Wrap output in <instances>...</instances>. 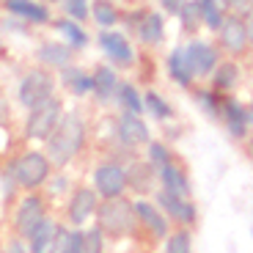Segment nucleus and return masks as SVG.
Instances as JSON below:
<instances>
[{
    "mask_svg": "<svg viewBox=\"0 0 253 253\" xmlns=\"http://www.w3.org/2000/svg\"><path fill=\"white\" fill-rule=\"evenodd\" d=\"M88 116L83 108H66L61 116V121L55 124V129L50 132V138L44 140V154L50 157V163L55 168H66L83 154L85 143H88Z\"/></svg>",
    "mask_w": 253,
    "mask_h": 253,
    "instance_id": "f257e3e1",
    "label": "nucleus"
},
{
    "mask_svg": "<svg viewBox=\"0 0 253 253\" xmlns=\"http://www.w3.org/2000/svg\"><path fill=\"white\" fill-rule=\"evenodd\" d=\"M52 171H55V165L50 163L44 149H22V152L14 154L6 163V168H3V173L11 179L19 193L44 190V184L50 182Z\"/></svg>",
    "mask_w": 253,
    "mask_h": 253,
    "instance_id": "f03ea898",
    "label": "nucleus"
},
{
    "mask_svg": "<svg viewBox=\"0 0 253 253\" xmlns=\"http://www.w3.org/2000/svg\"><path fill=\"white\" fill-rule=\"evenodd\" d=\"M94 223L102 228L105 237H113V240H124V237H132L138 231V215H135V201L119 196V198H102L99 207H96Z\"/></svg>",
    "mask_w": 253,
    "mask_h": 253,
    "instance_id": "7ed1b4c3",
    "label": "nucleus"
},
{
    "mask_svg": "<svg viewBox=\"0 0 253 253\" xmlns=\"http://www.w3.org/2000/svg\"><path fill=\"white\" fill-rule=\"evenodd\" d=\"M55 94H61V88H58V75L44 69V66H36V63H33L31 69L22 72L17 85H14V102L22 110L36 108L42 102L52 99Z\"/></svg>",
    "mask_w": 253,
    "mask_h": 253,
    "instance_id": "20e7f679",
    "label": "nucleus"
},
{
    "mask_svg": "<svg viewBox=\"0 0 253 253\" xmlns=\"http://www.w3.org/2000/svg\"><path fill=\"white\" fill-rule=\"evenodd\" d=\"M63 110H66V102L61 94H55L52 99L42 102L36 108L25 110V124H22V140L28 143H44L50 138V132L55 129V124L61 121Z\"/></svg>",
    "mask_w": 253,
    "mask_h": 253,
    "instance_id": "39448f33",
    "label": "nucleus"
},
{
    "mask_svg": "<svg viewBox=\"0 0 253 253\" xmlns=\"http://www.w3.org/2000/svg\"><path fill=\"white\" fill-rule=\"evenodd\" d=\"M94 44L99 47V52L108 58L110 66H116L119 72L132 69L138 63V47L121 28H110V31H96Z\"/></svg>",
    "mask_w": 253,
    "mask_h": 253,
    "instance_id": "423d86ee",
    "label": "nucleus"
},
{
    "mask_svg": "<svg viewBox=\"0 0 253 253\" xmlns=\"http://www.w3.org/2000/svg\"><path fill=\"white\" fill-rule=\"evenodd\" d=\"M47 215H50V198H47L42 190H36V193H22V196L14 201V209H11L14 234L25 240Z\"/></svg>",
    "mask_w": 253,
    "mask_h": 253,
    "instance_id": "0eeeda50",
    "label": "nucleus"
},
{
    "mask_svg": "<svg viewBox=\"0 0 253 253\" xmlns=\"http://www.w3.org/2000/svg\"><path fill=\"white\" fill-rule=\"evenodd\" d=\"M184 55H187L190 72H193L196 83H201V80H209V75L217 69V63H220L223 52L217 50L215 42H207V39L193 36L187 44H184Z\"/></svg>",
    "mask_w": 253,
    "mask_h": 253,
    "instance_id": "6e6552de",
    "label": "nucleus"
},
{
    "mask_svg": "<svg viewBox=\"0 0 253 253\" xmlns=\"http://www.w3.org/2000/svg\"><path fill=\"white\" fill-rule=\"evenodd\" d=\"M102 198L96 196V190L88 187V184H77L75 190L66 198V226L72 228H85L88 220H94L96 207H99Z\"/></svg>",
    "mask_w": 253,
    "mask_h": 253,
    "instance_id": "1a4fd4ad",
    "label": "nucleus"
},
{
    "mask_svg": "<svg viewBox=\"0 0 253 253\" xmlns=\"http://www.w3.org/2000/svg\"><path fill=\"white\" fill-rule=\"evenodd\" d=\"M0 11L14 19H22L31 28H50L55 8L47 6L44 0H0Z\"/></svg>",
    "mask_w": 253,
    "mask_h": 253,
    "instance_id": "9d476101",
    "label": "nucleus"
},
{
    "mask_svg": "<svg viewBox=\"0 0 253 253\" xmlns=\"http://www.w3.org/2000/svg\"><path fill=\"white\" fill-rule=\"evenodd\" d=\"M94 184L99 198H119L126 193V165L119 160H105L94 168Z\"/></svg>",
    "mask_w": 253,
    "mask_h": 253,
    "instance_id": "9b49d317",
    "label": "nucleus"
},
{
    "mask_svg": "<svg viewBox=\"0 0 253 253\" xmlns=\"http://www.w3.org/2000/svg\"><path fill=\"white\" fill-rule=\"evenodd\" d=\"M217 50H220L226 58H234V61H240V58H245L248 52H251V47H248L245 19L242 17L226 14L220 31H217Z\"/></svg>",
    "mask_w": 253,
    "mask_h": 253,
    "instance_id": "f8f14e48",
    "label": "nucleus"
},
{
    "mask_svg": "<svg viewBox=\"0 0 253 253\" xmlns=\"http://www.w3.org/2000/svg\"><path fill=\"white\" fill-rule=\"evenodd\" d=\"M77 55L80 52H75L66 42H61V39H39L36 47H33V63L36 66H44V69L50 72H61L63 66H69V63L77 61Z\"/></svg>",
    "mask_w": 253,
    "mask_h": 253,
    "instance_id": "ddd939ff",
    "label": "nucleus"
},
{
    "mask_svg": "<svg viewBox=\"0 0 253 253\" xmlns=\"http://www.w3.org/2000/svg\"><path fill=\"white\" fill-rule=\"evenodd\" d=\"M58 88L77 102L91 99V94H94V75H91V69H85L83 63L75 61L58 72Z\"/></svg>",
    "mask_w": 253,
    "mask_h": 253,
    "instance_id": "4468645a",
    "label": "nucleus"
},
{
    "mask_svg": "<svg viewBox=\"0 0 253 253\" xmlns=\"http://www.w3.org/2000/svg\"><path fill=\"white\" fill-rule=\"evenodd\" d=\"M116 140L135 152L138 146H146L152 140V129H149L143 116L119 110V116H116Z\"/></svg>",
    "mask_w": 253,
    "mask_h": 253,
    "instance_id": "2eb2a0df",
    "label": "nucleus"
},
{
    "mask_svg": "<svg viewBox=\"0 0 253 253\" xmlns=\"http://www.w3.org/2000/svg\"><path fill=\"white\" fill-rule=\"evenodd\" d=\"M154 204H157L165 212V217L171 223H176L179 228H190V226L198 223V209L190 198L171 196V193H165V190H157V193H154Z\"/></svg>",
    "mask_w": 253,
    "mask_h": 253,
    "instance_id": "dca6fc26",
    "label": "nucleus"
},
{
    "mask_svg": "<svg viewBox=\"0 0 253 253\" xmlns=\"http://www.w3.org/2000/svg\"><path fill=\"white\" fill-rule=\"evenodd\" d=\"M50 31L55 33L61 42H66L75 52H83V50H88V47L94 44V36H91L88 28L83 25V22H77V19L63 17V14H55V17H52Z\"/></svg>",
    "mask_w": 253,
    "mask_h": 253,
    "instance_id": "f3484780",
    "label": "nucleus"
},
{
    "mask_svg": "<svg viewBox=\"0 0 253 253\" xmlns=\"http://www.w3.org/2000/svg\"><path fill=\"white\" fill-rule=\"evenodd\" d=\"M91 75H94V94H91V99L99 108H110L113 105V96H116V88H119V83H121L119 69L110 66V63H94L91 66Z\"/></svg>",
    "mask_w": 253,
    "mask_h": 253,
    "instance_id": "a211bd4d",
    "label": "nucleus"
},
{
    "mask_svg": "<svg viewBox=\"0 0 253 253\" xmlns=\"http://www.w3.org/2000/svg\"><path fill=\"white\" fill-rule=\"evenodd\" d=\"M220 121L226 124L231 138H245L251 129V119H248V105H242L234 94L223 96V108H220Z\"/></svg>",
    "mask_w": 253,
    "mask_h": 253,
    "instance_id": "6ab92c4d",
    "label": "nucleus"
},
{
    "mask_svg": "<svg viewBox=\"0 0 253 253\" xmlns=\"http://www.w3.org/2000/svg\"><path fill=\"white\" fill-rule=\"evenodd\" d=\"M135 215H138L140 228H146V231L152 237H157V240H165V237L171 234V220L165 217V212L157 204L140 198V201H135Z\"/></svg>",
    "mask_w": 253,
    "mask_h": 253,
    "instance_id": "aec40b11",
    "label": "nucleus"
},
{
    "mask_svg": "<svg viewBox=\"0 0 253 253\" xmlns=\"http://www.w3.org/2000/svg\"><path fill=\"white\" fill-rule=\"evenodd\" d=\"M154 184L157 182V168L146 160H132L126 165V187H132V193L138 196H149L154 193Z\"/></svg>",
    "mask_w": 253,
    "mask_h": 253,
    "instance_id": "412c9836",
    "label": "nucleus"
},
{
    "mask_svg": "<svg viewBox=\"0 0 253 253\" xmlns=\"http://www.w3.org/2000/svg\"><path fill=\"white\" fill-rule=\"evenodd\" d=\"M157 182H160V190L171 193V196L190 198V193H193L190 179H187V171H184L182 165H176V160L160 168V171H157Z\"/></svg>",
    "mask_w": 253,
    "mask_h": 253,
    "instance_id": "4be33fe9",
    "label": "nucleus"
},
{
    "mask_svg": "<svg viewBox=\"0 0 253 253\" xmlns=\"http://www.w3.org/2000/svg\"><path fill=\"white\" fill-rule=\"evenodd\" d=\"M240 75H242L240 61H234V58H220L217 69L209 75L207 83H209V88L217 91V94H231L237 88V83H240Z\"/></svg>",
    "mask_w": 253,
    "mask_h": 253,
    "instance_id": "5701e85b",
    "label": "nucleus"
},
{
    "mask_svg": "<svg viewBox=\"0 0 253 253\" xmlns=\"http://www.w3.org/2000/svg\"><path fill=\"white\" fill-rule=\"evenodd\" d=\"M165 69H168V77L176 83L179 88H193V85H196V77H193V72H190L187 55H184V44H176L171 52H168Z\"/></svg>",
    "mask_w": 253,
    "mask_h": 253,
    "instance_id": "b1692460",
    "label": "nucleus"
},
{
    "mask_svg": "<svg viewBox=\"0 0 253 253\" xmlns=\"http://www.w3.org/2000/svg\"><path fill=\"white\" fill-rule=\"evenodd\" d=\"M121 6L116 0H91V22L96 31H110L121 25Z\"/></svg>",
    "mask_w": 253,
    "mask_h": 253,
    "instance_id": "393cba45",
    "label": "nucleus"
},
{
    "mask_svg": "<svg viewBox=\"0 0 253 253\" xmlns=\"http://www.w3.org/2000/svg\"><path fill=\"white\" fill-rule=\"evenodd\" d=\"M58 226H61V220H55L52 215H47L44 220L39 223L31 234L25 237L28 251H31V253H47V251H50V245H52V240H55Z\"/></svg>",
    "mask_w": 253,
    "mask_h": 253,
    "instance_id": "a878e982",
    "label": "nucleus"
},
{
    "mask_svg": "<svg viewBox=\"0 0 253 253\" xmlns=\"http://www.w3.org/2000/svg\"><path fill=\"white\" fill-rule=\"evenodd\" d=\"M113 105L124 113H138V116H146L143 110V94L140 88L135 85L132 80H121L119 88H116V96H113Z\"/></svg>",
    "mask_w": 253,
    "mask_h": 253,
    "instance_id": "bb28decb",
    "label": "nucleus"
},
{
    "mask_svg": "<svg viewBox=\"0 0 253 253\" xmlns=\"http://www.w3.org/2000/svg\"><path fill=\"white\" fill-rule=\"evenodd\" d=\"M143 110H146V116H152L154 121H171L173 116H176L173 105L154 88H149L143 94Z\"/></svg>",
    "mask_w": 253,
    "mask_h": 253,
    "instance_id": "cd10ccee",
    "label": "nucleus"
},
{
    "mask_svg": "<svg viewBox=\"0 0 253 253\" xmlns=\"http://www.w3.org/2000/svg\"><path fill=\"white\" fill-rule=\"evenodd\" d=\"M193 99L198 102V108L204 110V113L209 116V119H217L220 121V108H223V96L226 94H217V91H212L207 85V88H201V85H193Z\"/></svg>",
    "mask_w": 253,
    "mask_h": 253,
    "instance_id": "c85d7f7f",
    "label": "nucleus"
},
{
    "mask_svg": "<svg viewBox=\"0 0 253 253\" xmlns=\"http://www.w3.org/2000/svg\"><path fill=\"white\" fill-rule=\"evenodd\" d=\"M176 19L182 22V31L187 33V36H196L198 28H204L201 22V6H198V0H184L182 8H179Z\"/></svg>",
    "mask_w": 253,
    "mask_h": 253,
    "instance_id": "c756f323",
    "label": "nucleus"
},
{
    "mask_svg": "<svg viewBox=\"0 0 253 253\" xmlns=\"http://www.w3.org/2000/svg\"><path fill=\"white\" fill-rule=\"evenodd\" d=\"M58 11L69 19H77V22H88L91 17V0H61L58 3Z\"/></svg>",
    "mask_w": 253,
    "mask_h": 253,
    "instance_id": "7c9ffc66",
    "label": "nucleus"
},
{
    "mask_svg": "<svg viewBox=\"0 0 253 253\" xmlns=\"http://www.w3.org/2000/svg\"><path fill=\"white\" fill-rule=\"evenodd\" d=\"M146 163H152L160 171L163 165L173 163V152L168 149V143H163V140H149V143H146Z\"/></svg>",
    "mask_w": 253,
    "mask_h": 253,
    "instance_id": "2f4dec72",
    "label": "nucleus"
},
{
    "mask_svg": "<svg viewBox=\"0 0 253 253\" xmlns=\"http://www.w3.org/2000/svg\"><path fill=\"white\" fill-rule=\"evenodd\" d=\"M165 253H193V234L190 228H176L165 237Z\"/></svg>",
    "mask_w": 253,
    "mask_h": 253,
    "instance_id": "473e14b6",
    "label": "nucleus"
},
{
    "mask_svg": "<svg viewBox=\"0 0 253 253\" xmlns=\"http://www.w3.org/2000/svg\"><path fill=\"white\" fill-rule=\"evenodd\" d=\"M105 240L108 237L102 234V228L96 226H85V240H83V253H105Z\"/></svg>",
    "mask_w": 253,
    "mask_h": 253,
    "instance_id": "72a5a7b5",
    "label": "nucleus"
},
{
    "mask_svg": "<svg viewBox=\"0 0 253 253\" xmlns=\"http://www.w3.org/2000/svg\"><path fill=\"white\" fill-rule=\"evenodd\" d=\"M0 31H6V33H17V36H31L36 28H31V25H25L22 19H14V17H8V14H3V19H0Z\"/></svg>",
    "mask_w": 253,
    "mask_h": 253,
    "instance_id": "f704fd0d",
    "label": "nucleus"
},
{
    "mask_svg": "<svg viewBox=\"0 0 253 253\" xmlns=\"http://www.w3.org/2000/svg\"><path fill=\"white\" fill-rule=\"evenodd\" d=\"M69 234H72V226L61 223L58 231H55V240H52V245L47 253H69Z\"/></svg>",
    "mask_w": 253,
    "mask_h": 253,
    "instance_id": "c9c22d12",
    "label": "nucleus"
},
{
    "mask_svg": "<svg viewBox=\"0 0 253 253\" xmlns=\"http://www.w3.org/2000/svg\"><path fill=\"white\" fill-rule=\"evenodd\" d=\"M226 11L245 19L248 14H253V0H226Z\"/></svg>",
    "mask_w": 253,
    "mask_h": 253,
    "instance_id": "e433bc0d",
    "label": "nucleus"
},
{
    "mask_svg": "<svg viewBox=\"0 0 253 253\" xmlns=\"http://www.w3.org/2000/svg\"><path fill=\"white\" fill-rule=\"evenodd\" d=\"M0 253H31V251H28V242L22 240V237L11 234L6 242H3V248H0Z\"/></svg>",
    "mask_w": 253,
    "mask_h": 253,
    "instance_id": "4c0bfd02",
    "label": "nucleus"
},
{
    "mask_svg": "<svg viewBox=\"0 0 253 253\" xmlns=\"http://www.w3.org/2000/svg\"><path fill=\"white\" fill-rule=\"evenodd\" d=\"M11 121V99H8L6 88L0 85V126H6Z\"/></svg>",
    "mask_w": 253,
    "mask_h": 253,
    "instance_id": "58836bf2",
    "label": "nucleus"
},
{
    "mask_svg": "<svg viewBox=\"0 0 253 253\" xmlns=\"http://www.w3.org/2000/svg\"><path fill=\"white\" fill-rule=\"evenodd\" d=\"M154 3H157V11H163L165 17H176L184 0H154Z\"/></svg>",
    "mask_w": 253,
    "mask_h": 253,
    "instance_id": "ea45409f",
    "label": "nucleus"
},
{
    "mask_svg": "<svg viewBox=\"0 0 253 253\" xmlns=\"http://www.w3.org/2000/svg\"><path fill=\"white\" fill-rule=\"evenodd\" d=\"M245 31H248V47H251V52H253V14L245 17Z\"/></svg>",
    "mask_w": 253,
    "mask_h": 253,
    "instance_id": "a19ab883",
    "label": "nucleus"
},
{
    "mask_svg": "<svg viewBox=\"0 0 253 253\" xmlns=\"http://www.w3.org/2000/svg\"><path fill=\"white\" fill-rule=\"evenodd\" d=\"M6 58H8V47L3 44V39H0V61H6Z\"/></svg>",
    "mask_w": 253,
    "mask_h": 253,
    "instance_id": "79ce46f5",
    "label": "nucleus"
},
{
    "mask_svg": "<svg viewBox=\"0 0 253 253\" xmlns=\"http://www.w3.org/2000/svg\"><path fill=\"white\" fill-rule=\"evenodd\" d=\"M248 119H251V126H253V99H251V105H248Z\"/></svg>",
    "mask_w": 253,
    "mask_h": 253,
    "instance_id": "37998d69",
    "label": "nucleus"
},
{
    "mask_svg": "<svg viewBox=\"0 0 253 253\" xmlns=\"http://www.w3.org/2000/svg\"><path fill=\"white\" fill-rule=\"evenodd\" d=\"M251 157H253V140H251Z\"/></svg>",
    "mask_w": 253,
    "mask_h": 253,
    "instance_id": "c03bdc74",
    "label": "nucleus"
}]
</instances>
